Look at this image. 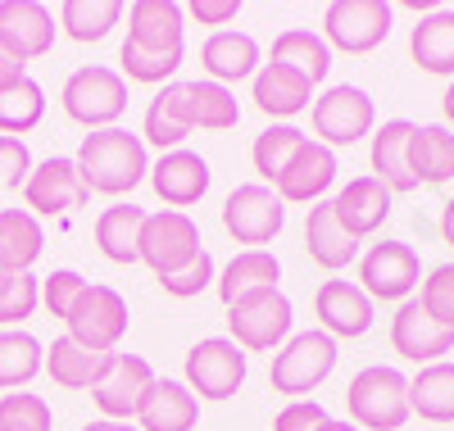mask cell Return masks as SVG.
Returning a JSON list of instances; mask_svg holds the SVG:
<instances>
[{
  "label": "cell",
  "instance_id": "18",
  "mask_svg": "<svg viewBox=\"0 0 454 431\" xmlns=\"http://www.w3.org/2000/svg\"><path fill=\"white\" fill-rule=\"evenodd\" d=\"M314 313L332 341H355L372 332V300L355 282H323L314 295Z\"/></svg>",
  "mask_w": 454,
  "mask_h": 431
},
{
  "label": "cell",
  "instance_id": "4",
  "mask_svg": "<svg viewBox=\"0 0 454 431\" xmlns=\"http://www.w3.org/2000/svg\"><path fill=\"white\" fill-rule=\"evenodd\" d=\"M336 368V341L318 327V332H300L291 336L278 355H273V368H269V381L278 396H291V400H309V390H318Z\"/></svg>",
  "mask_w": 454,
  "mask_h": 431
},
{
  "label": "cell",
  "instance_id": "38",
  "mask_svg": "<svg viewBox=\"0 0 454 431\" xmlns=\"http://www.w3.org/2000/svg\"><path fill=\"white\" fill-rule=\"evenodd\" d=\"M123 19V0H64L59 5V27L73 42H105L109 27H119Z\"/></svg>",
  "mask_w": 454,
  "mask_h": 431
},
{
  "label": "cell",
  "instance_id": "42",
  "mask_svg": "<svg viewBox=\"0 0 454 431\" xmlns=\"http://www.w3.org/2000/svg\"><path fill=\"white\" fill-rule=\"evenodd\" d=\"M36 304H42V282L32 272H0V327L32 318Z\"/></svg>",
  "mask_w": 454,
  "mask_h": 431
},
{
  "label": "cell",
  "instance_id": "7",
  "mask_svg": "<svg viewBox=\"0 0 454 431\" xmlns=\"http://www.w3.org/2000/svg\"><path fill=\"white\" fill-rule=\"evenodd\" d=\"M246 381V349L227 336H209L186 349V390L196 400H232Z\"/></svg>",
  "mask_w": 454,
  "mask_h": 431
},
{
  "label": "cell",
  "instance_id": "5",
  "mask_svg": "<svg viewBox=\"0 0 454 431\" xmlns=\"http://www.w3.org/2000/svg\"><path fill=\"white\" fill-rule=\"evenodd\" d=\"M282 223H286L282 195L273 186H263V182H246V186H237L223 200V227H227V237H232L237 246L263 250L282 231Z\"/></svg>",
  "mask_w": 454,
  "mask_h": 431
},
{
  "label": "cell",
  "instance_id": "48",
  "mask_svg": "<svg viewBox=\"0 0 454 431\" xmlns=\"http://www.w3.org/2000/svg\"><path fill=\"white\" fill-rule=\"evenodd\" d=\"M327 422V409L318 400H291L278 418H273V431H318Z\"/></svg>",
  "mask_w": 454,
  "mask_h": 431
},
{
  "label": "cell",
  "instance_id": "11",
  "mask_svg": "<svg viewBox=\"0 0 454 431\" xmlns=\"http://www.w3.org/2000/svg\"><path fill=\"white\" fill-rule=\"evenodd\" d=\"M309 119H314V137H323V145H355L372 132V119H377V109H372V96L359 91V87H327L314 109H309Z\"/></svg>",
  "mask_w": 454,
  "mask_h": 431
},
{
  "label": "cell",
  "instance_id": "41",
  "mask_svg": "<svg viewBox=\"0 0 454 431\" xmlns=\"http://www.w3.org/2000/svg\"><path fill=\"white\" fill-rule=\"evenodd\" d=\"M182 55L186 51H141L132 42H123L119 51V64H123V82H145V87H155V82H173V73L182 68Z\"/></svg>",
  "mask_w": 454,
  "mask_h": 431
},
{
  "label": "cell",
  "instance_id": "27",
  "mask_svg": "<svg viewBox=\"0 0 454 431\" xmlns=\"http://www.w3.org/2000/svg\"><path fill=\"white\" fill-rule=\"evenodd\" d=\"M409 55L423 73L454 77V10H432L413 23L409 32Z\"/></svg>",
  "mask_w": 454,
  "mask_h": 431
},
{
  "label": "cell",
  "instance_id": "10",
  "mask_svg": "<svg viewBox=\"0 0 454 431\" xmlns=\"http://www.w3.org/2000/svg\"><path fill=\"white\" fill-rule=\"evenodd\" d=\"M227 332H232L227 341L241 349H254V355L278 349L291 332V300L282 291H259V295L227 309Z\"/></svg>",
  "mask_w": 454,
  "mask_h": 431
},
{
  "label": "cell",
  "instance_id": "28",
  "mask_svg": "<svg viewBox=\"0 0 454 431\" xmlns=\"http://www.w3.org/2000/svg\"><path fill=\"white\" fill-rule=\"evenodd\" d=\"M141 427L145 431H192L200 422V400L186 390V381H155L141 404Z\"/></svg>",
  "mask_w": 454,
  "mask_h": 431
},
{
  "label": "cell",
  "instance_id": "35",
  "mask_svg": "<svg viewBox=\"0 0 454 431\" xmlns=\"http://www.w3.org/2000/svg\"><path fill=\"white\" fill-rule=\"evenodd\" d=\"M409 413L423 422H454V364H427L409 381Z\"/></svg>",
  "mask_w": 454,
  "mask_h": 431
},
{
  "label": "cell",
  "instance_id": "53",
  "mask_svg": "<svg viewBox=\"0 0 454 431\" xmlns=\"http://www.w3.org/2000/svg\"><path fill=\"white\" fill-rule=\"evenodd\" d=\"M318 431H359V427H355V422H336V418H327Z\"/></svg>",
  "mask_w": 454,
  "mask_h": 431
},
{
  "label": "cell",
  "instance_id": "32",
  "mask_svg": "<svg viewBox=\"0 0 454 431\" xmlns=\"http://www.w3.org/2000/svg\"><path fill=\"white\" fill-rule=\"evenodd\" d=\"M269 64H282V68H291V73H300L305 82H323V77L332 73V46L323 42L318 32H309V27H286L278 42H273V55H269Z\"/></svg>",
  "mask_w": 454,
  "mask_h": 431
},
{
  "label": "cell",
  "instance_id": "14",
  "mask_svg": "<svg viewBox=\"0 0 454 431\" xmlns=\"http://www.w3.org/2000/svg\"><path fill=\"white\" fill-rule=\"evenodd\" d=\"M23 200H27V214H73V209H82L91 200V191L78 173V164L64 160V154H51V160H42L27 182H23Z\"/></svg>",
  "mask_w": 454,
  "mask_h": 431
},
{
  "label": "cell",
  "instance_id": "52",
  "mask_svg": "<svg viewBox=\"0 0 454 431\" xmlns=\"http://www.w3.org/2000/svg\"><path fill=\"white\" fill-rule=\"evenodd\" d=\"M82 431H137V427H128V422H109V418H100V422H91V427H82Z\"/></svg>",
  "mask_w": 454,
  "mask_h": 431
},
{
  "label": "cell",
  "instance_id": "9",
  "mask_svg": "<svg viewBox=\"0 0 454 431\" xmlns=\"http://www.w3.org/2000/svg\"><path fill=\"white\" fill-rule=\"evenodd\" d=\"M423 282L419 250L404 241H377L368 255H359V291L368 300H409V291Z\"/></svg>",
  "mask_w": 454,
  "mask_h": 431
},
{
  "label": "cell",
  "instance_id": "44",
  "mask_svg": "<svg viewBox=\"0 0 454 431\" xmlns=\"http://www.w3.org/2000/svg\"><path fill=\"white\" fill-rule=\"evenodd\" d=\"M87 278H82V272H73V268H55L51 272V278L42 282V304L51 309V318H73V309H78L82 304V295H87Z\"/></svg>",
  "mask_w": 454,
  "mask_h": 431
},
{
  "label": "cell",
  "instance_id": "46",
  "mask_svg": "<svg viewBox=\"0 0 454 431\" xmlns=\"http://www.w3.org/2000/svg\"><path fill=\"white\" fill-rule=\"evenodd\" d=\"M419 304L432 313L436 323L454 327V263H441V268L427 272V282L419 291Z\"/></svg>",
  "mask_w": 454,
  "mask_h": 431
},
{
  "label": "cell",
  "instance_id": "2",
  "mask_svg": "<svg viewBox=\"0 0 454 431\" xmlns=\"http://www.w3.org/2000/svg\"><path fill=\"white\" fill-rule=\"evenodd\" d=\"M346 409L359 431H400L409 422V377L387 364L355 372V381L346 386Z\"/></svg>",
  "mask_w": 454,
  "mask_h": 431
},
{
  "label": "cell",
  "instance_id": "25",
  "mask_svg": "<svg viewBox=\"0 0 454 431\" xmlns=\"http://www.w3.org/2000/svg\"><path fill=\"white\" fill-rule=\"evenodd\" d=\"M409 137H413V123H404V119H391V123H382L372 132V154H368L372 177L391 195H404V191L419 186V177H413V168H409Z\"/></svg>",
  "mask_w": 454,
  "mask_h": 431
},
{
  "label": "cell",
  "instance_id": "49",
  "mask_svg": "<svg viewBox=\"0 0 454 431\" xmlns=\"http://www.w3.org/2000/svg\"><path fill=\"white\" fill-rule=\"evenodd\" d=\"M186 14L200 19V23H209V27H223V23H232V19L241 14V0H192V5H186Z\"/></svg>",
  "mask_w": 454,
  "mask_h": 431
},
{
  "label": "cell",
  "instance_id": "37",
  "mask_svg": "<svg viewBox=\"0 0 454 431\" xmlns=\"http://www.w3.org/2000/svg\"><path fill=\"white\" fill-rule=\"evenodd\" d=\"M309 145V137L300 132V128H291V123H273V128H263L259 137H254V150H250V160H254V173L263 177V186H278V177L295 164V154Z\"/></svg>",
  "mask_w": 454,
  "mask_h": 431
},
{
  "label": "cell",
  "instance_id": "29",
  "mask_svg": "<svg viewBox=\"0 0 454 431\" xmlns=\"http://www.w3.org/2000/svg\"><path fill=\"white\" fill-rule=\"evenodd\" d=\"M186 137H192V119H186V82H168L155 100L145 105L141 141L160 145V154H168V150H182Z\"/></svg>",
  "mask_w": 454,
  "mask_h": 431
},
{
  "label": "cell",
  "instance_id": "13",
  "mask_svg": "<svg viewBox=\"0 0 454 431\" xmlns=\"http://www.w3.org/2000/svg\"><path fill=\"white\" fill-rule=\"evenodd\" d=\"M155 381H160L155 368H150L141 355H109L100 381L91 386V400L109 422H128V418L141 413V404H145Z\"/></svg>",
  "mask_w": 454,
  "mask_h": 431
},
{
  "label": "cell",
  "instance_id": "6",
  "mask_svg": "<svg viewBox=\"0 0 454 431\" xmlns=\"http://www.w3.org/2000/svg\"><path fill=\"white\" fill-rule=\"evenodd\" d=\"M391 19L395 10L387 0H332L323 10V36L346 55H368L391 36Z\"/></svg>",
  "mask_w": 454,
  "mask_h": 431
},
{
  "label": "cell",
  "instance_id": "31",
  "mask_svg": "<svg viewBox=\"0 0 454 431\" xmlns=\"http://www.w3.org/2000/svg\"><path fill=\"white\" fill-rule=\"evenodd\" d=\"M46 250V231L27 209H0V272H32Z\"/></svg>",
  "mask_w": 454,
  "mask_h": 431
},
{
  "label": "cell",
  "instance_id": "19",
  "mask_svg": "<svg viewBox=\"0 0 454 431\" xmlns=\"http://www.w3.org/2000/svg\"><path fill=\"white\" fill-rule=\"evenodd\" d=\"M332 182H336V150H327L323 141H309L295 154V164L278 177V195L282 205H318Z\"/></svg>",
  "mask_w": 454,
  "mask_h": 431
},
{
  "label": "cell",
  "instance_id": "54",
  "mask_svg": "<svg viewBox=\"0 0 454 431\" xmlns=\"http://www.w3.org/2000/svg\"><path fill=\"white\" fill-rule=\"evenodd\" d=\"M441 105H445V119L454 123V77H450V91H445V100H441Z\"/></svg>",
  "mask_w": 454,
  "mask_h": 431
},
{
  "label": "cell",
  "instance_id": "3",
  "mask_svg": "<svg viewBox=\"0 0 454 431\" xmlns=\"http://www.w3.org/2000/svg\"><path fill=\"white\" fill-rule=\"evenodd\" d=\"M59 105H64L68 119L82 123L87 132L119 128V119L128 114V82H123V73H114L105 64H87L64 82Z\"/></svg>",
  "mask_w": 454,
  "mask_h": 431
},
{
  "label": "cell",
  "instance_id": "40",
  "mask_svg": "<svg viewBox=\"0 0 454 431\" xmlns=\"http://www.w3.org/2000/svg\"><path fill=\"white\" fill-rule=\"evenodd\" d=\"M42 119H46V91H42V82L23 77L19 87L0 91V137H19L23 141V132H32Z\"/></svg>",
  "mask_w": 454,
  "mask_h": 431
},
{
  "label": "cell",
  "instance_id": "23",
  "mask_svg": "<svg viewBox=\"0 0 454 431\" xmlns=\"http://www.w3.org/2000/svg\"><path fill=\"white\" fill-rule=\"evenodd\" d=\"M305 250H309V259H314L318 268H327V272H340V268H350V263L359 259V241L350 237L346 227H340L332 200H318V205L309 209V218H305Z\"/></svg>",
  "mask_w": 454,
  "mask_h": 431
},
{
  "label": "cell",
  "instance_id": "15",
  "mask_svg": "<svg viewBox=\"0 0 454 431\" xmlns=\"http://www.w3.org/2000/svg\"><path fill=\"white\" fill-rule=\"evenodd\" d=\"M55 46V14L42 0H0V51L19 59H42Z\"/></svg>",
  "mask_w": 454,
  "mask_h": 431
},
{
  "label": "cell",
  "instance_id": "36",
  "mask_svg": "<svg viewBox=\"0 0 454 431\" xmlns=\"http://www.w3.org/2000/svg\"><path fill=\"white\" fill-rule=\"evenodd\" d=\"M105 364H109V355H91V349L78 345L73 336H59V341L46 349V372H51V381L64 386V390H91V386L100 381Z\"/></svg>",
  "mask_w": 454,
  "mask_h": 431
},
{
  "label": "cell",
  "instance_id": "1",
  "mask_svg": "<svg viewBox=\"0 0 454 431\" xmlns=\"http://www.w3.org/2000/svg\"><path fill=\"white\" fill-rule=\"evenodd\" d=\"M73 164H78L87 191H100V195H128L141 177H150L145 141L128 128H100L82 137Z\"/></svg>",
  "mask_w": 454,
  "mask_h": 431
},
{
  "label": "cell",
  "instance_id": "51",
  "mask_svg": "<svg viewBox=\"0 0 454 431\" xmlns=\"http://www.w3.org/2000/svg\"><path fill=\"white\" fill-rule=\"evenodd\" d=\"M441 237L454 250V200H445V209H441Z\"/></svg>",
  "mask_w": 454,
  "mask_h": 431
},
{
  "label": "cell",
  "instance_id": "39",
  "mask_svg": "<svg viewBox=\"0 0 454 431\" xmlns=\"http://www.w3.org/2000/svg\"><path fill=\"white\" fill-rule=\"evenodd\" d=\"M46 368V349L32 332H0V390H19Z\"/></svg>",
  "mask_w": 454,
  "mask_h": 431
},
{
  "label": "cell",
  "instance_id": "24",
  "mask_svg": "<svg viewBox=\"0 0 454 431\" xmlns=\"http://www.w3.org/2000/svg\"><path fill=\"white\" fill-rule=\"evenodd\" d=\"M250 96L269 119H295L314 105V82H305L300 73L282 68V64H263L250 77Z\"/></svg>",
  "mask_w": 454,
  "mask_h": 431
},
{
  "label": "cell",
  "instance_id": "30",
  "mask_svg": "<svg viewBox=\"0 0 454 431\" xmlns=\"http://www.w3.org/2000/svg\"><path fill=\"white\" fill-rule=\"evenodd\" d=\"M141 223H145V209L141 205H109L100 218H96V246H100V255L109 259V263H123V268H132V263H141Z\"/></svg>",
  "mask_w": 454,
  "mask_h": 431
},
{
  "label": "cell",
  "instance_id": "47",
  "mask_svg": "<svg viewBox=\"0 0 454 431\" xmlns=\"http://www.w3.org/2000/svg\"><path fill=\"white\" fill-rule=\"evenodd\" d=\"M32 173V154L19 137H0V191H14L23 186Z\"/></svg>",
  "mask_w": 454,
  "mask_h": 431
},
{
  "label": "cell",
  "instance_id": "26",
  "mask_svg": "<svg viewBox=\"0 0 454 431\" xmlns=\"http://www.w3.org/2000/svg\"><path fill=\"white\" fill-rule=\"evenodd\" d=\"M278 278H282V263L269 250H241L232 263L218 272L214 286H218V300L232 309V304H241V300H250L259 291H278Z\"/></svg>",
  "mask_w": 454,
  "mask_h": 431
},
{
  "label": "cell",
  "instance_id": "20",
  "mask_svg": "<svg viewBox=\"0 0 454 431\" xmlns=\"http://www.w3.org/2000/svg\"><path fill=\"white\" fill-rule=\"evenodd\" d=\"M332 205H336L340 227H346L355 241H364V237H372V231L391 218V191L377 177H355V182H346L336 191Z\"/></svg>",
  "mask_w": 454,
  "mask_h": 431
},
{
  "label": "cell",
  "instance_id": "21",
  "mask_svg": "<svg viewBox=\"0 0 454 431\" xmlns=\"http://www.w3.org/2000/svg\"><path fill=\"white\" fill-rule=\"evenodd\" d=\"M186 10L173 0H137L128 10V42L141 51H182Z\"/></svg>",
  "mask_w": 454,
  "mask_h": 431
},
{
  "label": "cell",
  "instance_id": "50",
  "mask_svg": "<svg viewBox=\"0 0 454 431\" xmlns=\"http://www.w3.org/2000/svg\"><path fill=\"white\" fill-rule=\"evenodd\" d=\"M27 77V68L19 64V59H10L5 51H0V91H10V87H19Z\"/></svg>",
  "mask_w": 454,
  "mask_h": 431
},
{
  "label": "cell",
  "instance_id": "12",
  "mask_svg": "<svg viewBox=\"0 0 454 431\" xmlns=\"http://www.w3.org/2000/svg\"><path fill=\"white\" fill-rule=\"evenodd\" d=\"M68 336L87 345L91 355H114L119 349V341L128 336V300L114 291V286H87L82 304L73 309L68 318Z\"/></svg>",
  "mask_w": 454,
  "mask_h": 431
},
{
  "label": "cell",
  "instance_id": "34",
  "mask_svg": "<svg viewBox=\"0 0 454 431\" xmlns=\"http://www.w3.org/2000/svg\"><path fill=\"white\" fill-rule=\"evenodd\" d=\"M409 168L427 186L450 182L454 177V128H441V123L413 128V137H409Z\"/></svg>",
  "mask_w": 454,
  "mask_h": 431
},
{
  "label": "cell",
  "instance_id": "17",
  "mask_svg": "<svg viewBox=\"0 0 454 431\" xmlns=\"http://www.w3.org/2000/svg\"><path fill=\"white\" fill-rule=\"evenodd\" d=\"M209 182H214V173L196 150H168V154H160V164H150V186H155V195L177 214L186 205H200Z\"/></svg>",
  "mask_w": 454,
  "mask_h": 431
},
{
  "label": "cell",
  "instance_id": "45",
  "mask_svg": "<svg viewBox=\"0 0 454 431\" xmlns=\"http://www.w3.org/2000/svg\"><path fill=\"white\" fill-rule=\"evenodd\" d=\"M214 282H218V268H214V255H209V250H200L186 268H177V272H168V278H160L164 295H173V300H192V295H200V291L214 286Z\"/></svg>",
  "mask_w": 454,
  "mask_h": 431
},
{
  "label": "cell",
  "instance_id": "22",
  "mask_svg": "<svg viewBox=\"0 0 454 431\" xmlns=\"http://www.w3.org/2000/svg\"><path fill=\"white\" fill-rule=\"evenodd\" d=\"M200 68L209 73V82L227 87V82H246L259 73V42L250 32H232L223 27L200 46Z\"/></svg>",
  "mask_w": 454,
  "mask_h": 431
},
{
  "label": "cell",
  "instance_id": "16",
  "mask_svg": "<svg viewBox=\"0 0 454 431\" xmlns=\"http://www.w3.org/2000/svg\"><path fill=\"white\" fill-rule=\"evenodd\" d=\"M391 345H395L400 359L427 368V364H441L454 349V327L436 323L419 300H404L391 318Z\"/></svg>",
  "mask_w": 454,
  "mask_h": 431
},
{
  "label": "cell",
  "instance_id": "33",
  "mask_svg": "<svg viewBox=\"0 0 454 431\" xmlns=\"http://www.w3.org/2000/svg\"><path fill=\"white\" fill-rule=\"evenodd\" d=\"M186 119H192V132H232L241 123V105L232 96V87H218L209 77H196L186 82Z\"/></svg>",
  "mask_w": 454,
  "mask_h": 431
},
{
  "label": "cell",
  "instance_id": "43",
  "mask_svg": "<svg viewBox=\"0 0 454 431\" xmlns=\"http://www.w3.org/2000/svg\"><path fill=\"white\" fill-rule=\"evenodd\" d=\"M51 404L32 390H10L0 396V431H51Z\"/></svg>",
  "mask_w": 454,
  "mask_h": 431
},
{
  "label": "cell",
  "instance_id": "8",
  "mask_svg": "<svg viewBox=\"0 0 454 431\" xmlns=\"http://www.w3.org/2000/svg\"><path fill=\"white\" fill-rule=\"evenodd\" d=\"M200 227L192 214H177V209H160V214H145L141 223V263L155 272V278H168V272L186 268L200 255Z\"/></svg>",
  "mask_w": 454,
  "mask_h": 431
}]
</instances>
